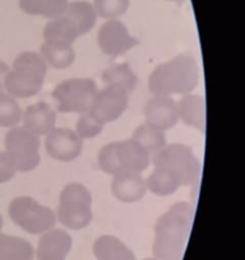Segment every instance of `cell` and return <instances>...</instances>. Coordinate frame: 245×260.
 Here are the masks:
<instances>
[{
    "label": "cell",
    "mask_w": 245,
    "mask_h": 260,
    "mask_svg": "<svg viewBox=\"0 0 245 260\" xmlns=\"http://www.w3.org/2000/svg\"><path fill=\"white\" fill-rule=\"evenodd\" d=\"M40 55L45 60L47 67L59 69V71L69 68L76 60V51H74L73 46H69V45L44 42L40 46Z\"/></svg>",
    "instance_id": "7402d4cb"
},
{
    "label": "cell",
    "mask_w": 245,
    "mask_h": 260,
    "mask_svg": "<svg viewBox=\"0 0 245 260\" xmlns=\"http://www.w3.org/2000/svg\"><path fill=\"white\" fill-rule=\"evenodd\" d=\"M19 8L28 16L56 18L63 16L69 0H18Z\"/></svg>",
    "instance_id": "cb8c5ba5"
},
{
    "label": "cell",
    "mask_w": 245,
    "mask_h": 260,
    "mask_svg": "<svg viewBox=\"0 0 245 260\" xmlns=\"http://www.w3.org/2000/svg\"><path fill=\"white\" fill-rule=\"evenodd\" d=\"M143 260H159V259H156V257H147V259H143Z\"/></svg>",
    "instance_id": "d590c367"
},
{
    "label": "cell",
    "mask_w": 245,
    "mask_h": 260,
    "mask_svg": "<svg viewBox=\"0 0 245 260\" xmlns=\"http://www.w3.org/2000/svg\"><path fill=\"white\" fill-rule=\"evenodd\" d=\"M8 214L14 224L31 235H42L54 229L56 214L31 197H17L9 203Z\"/></svg>",
    "instance_id": "5b68a950"
},
{
    "label": "cell",
    "mask_w": 245,
    "mask_h": 260,
    "mask_svg": "<svg viewBox=\"0 0 245 260\" xmlns=\"http://www.w3.org/2000/svg\"><path fill=\"white\" fill-rule=\"evenodd\" d=\"M22 115L23 110L21 109L17 100L8 93L0 92V126L9 129L18 126L22 121Z\"/></svg>",
    "instance_id": "4316f807"
},
{
    "label": "cell",
    "mask_w": 245,
    "mask_h": 260,
    "mask_svg": "<svg viewBox=\"0 0 245 260\" xmlns=\"http://www.w3.org/2000/svg\"><path fill=\"white\" fill-rule=\"evenodd\" d=\"M2 230H3V217L0 214V232H2Z\"/></svg>",
    "instance_id": "e575fe53"
},
{
    "label": "cell",
    "mask_w": 245,
    "mask_h": 260,
    "mask_svg": "<svg viewBox=\"0 0 245 260\" xmlns=\"http://www.w3.org/2000/svg\"><path fill=\"white\" fill-rule=\"evenodd\" d=\"M64 16L68 17L76 24L81 36L88 34L97 21V13L94 4L84 0H77L69 3L64 12Z\"/></svg>",
    "instance_id": "44dd1931"
},
{
    "label": "cell",
    "mask_w": 245,
    "mask_h": 260,
    "mask_svg": "<svg viewBox=\"0 0 245 260\" xmlns=\"http://www.w3.org/2000/svg\"><path fill=\"white\" fill-rule=\"evenodd\" d=\"M94 255L97 260H137L134 252L117 237L100 236L94 244Z\"/></svg>",
    "instance_id": "d6986e66"
},
{
    "label": "cell",
    "mask_w": 245,
    "mask_h": 260,
    "mask_svg": "<svg viewBox=\"0 0 245 260\" xmlns=\"http://www.w3.org/2000/svg\"><path fill=\"white\" fill-rule=\"evenodd\" d=\"M146 187L147 191H151L152 194L159 197H169L175 194L181 187V184L171 172L155 167L152 174L147 177Z\"/></svg>",
    "instance_id": "d4e9b609"
},
{
    "label": "cell",
    "mask_w": 245,
    "mask_h": 260,
    "mask_svg": "<svg viewBox=\"0 0 245 260\" xmlns=\"http://www.w3.org/2000/svg\"><path fill=\"white\" fill-rule=\"evenodd\" d=\"M111 192L121 203H137L147 192L146 180L138 172L121 170L112 175Z\"/></svg>",
    "instance_id": "5bb4252c"
},
{
    "label": "cell",
    "mask_w": 245,
    "mask_h": 260,
    "mask_svg": "<svg viewBox=\"0 0 245 260\" xmlns=\"http://www.w3.org/2000/svg\"><path fill=\"white\" fill-rule=\"evenodd\" d=\"M44 42L57 45H72L81 35L76 24L67 16H60L50 19L44 28Z\"/></svg>",
    "instance_id": "ac0fdd59"
},
{
    "label": "cell",
    "mask_w": 245,
    "mask_h": 260,
    "mask_svg": "<svg viewBox=\"0 0 245 260\" xmlns=\"http://www.w3.org/2000/svg\"><path fill=\"white\" fill-rule=\"evenodd\" d=\"M56 221L69 230L86 229L94 218L92 195L84 185L71 182L60 191Z\"/></svg>",
    "instance_id": "277c9868"
},
{
    "label": "cell",
    "mask_w": 245,
    "mask_h": 260,
    "mask_svg": "<svg viewBox=\"0 0 245 260\" xmlns=\"http://www.w3.org/2000/svg\"><path fill=\"white\" fill-rule=\"evenodd\" d=\"M99 91L91 78H71L60 82L52 91L57 110L63 114H84L89 111L95 94Z\"/></svg>",
    "instance_id": "8992f818"
},
{
    "label": "cell",
    "mask_w": 245,
    "mask_h": 260,
    "mask_svg": "<svg viewBox=\"0 0 245 260\" xmlns=\"http://www.w3.org/2000/svg\"><path fill=\"white\" fill-rule=\"evenodd\" d=\"M97 42L100 50L111 57L121 56L139 44L138 40L129 34L128 27L119 19H109L100 27Z\"/></svg>",
    "instance_id": "ba28073f"
},
{
    "label": "cell",
    "mask_w": 245,
    "mask_h": 260,
    "mask_svg": "<svg viewBox=\"0 0 245 260\" xmlns=\"http://www.w3.org/2000/svg\"><path fill=\"white\" fill-rule=\"evenodd\" d=\"M99 167L102 172L107 175H115L116 172L121 171L120 170L119 159H117V142L106 144L102 147L99 152Z\"/></svg>",
    "instance_id": "f1b7e54d"
},
{
    "label": "cell",
    "mask_w": 245,
    "mask_h": 260,
    "mask_svg": "<svg viewBox=\"0 0 245 260\" xmlns=\"http://www.w3.org/2000/svg\"><path fill=\"white\" fill-rule=\"evenodd\" d=\"M23 126L37 137L45 136L51 132L56 124V112L46 102H36L23 111Z\"/></svg>",
    "instance_id": "2e32d148"
},
{
    "label": "cell",
    "mask_w": 245,
    "mask_h": 260,
    "mask_svg": "<svg viewBox=\"0 0 245 260\" xmlns=\"http://www.w3.org/2000/svg\"><path fill=\"white\" fill-rule=\"evenodd\" d=\"M129 105V94L115 86H105L97 91L89 112L102 124L114 122L121 116Z\"/></svg>",
    "instance_id": "9c48e42d"
},
{
    "label": "cell",
    "mask_w": 245,
    "mask_h": 260,
    "mask_svg": "<svg viewBox=\"0 0 245 260\" xmlns=\"http://www.w3.org/2000/svg\"><path fill=\"white\" fill-rule=\"evenodd\" d=\"M45 148L55 161L72 162L81 156L83 139L68 127H54L46 136Z\"/></svg>",
    "instance_id": "30bf717a"
},
{
    "label": "cell",
    "mask_w": 245,
    "mask_h": 260,
    "mask_svg": "<svg viewBox=\"0 0 245 260\" xmlns=\"http://www.w3.org/2000/svg\"><path fill=\"white\" fill-rule=\"evenodd\" d=\"M6 152L13 159L17 171H34L41 161L40 156V137L22 126L8 130L4 139Z\"/></svg>",
    "instance_id": "52a82bcc"
},
{
    "label": "cell",
    "mask_w": 245,
    "mask_h": 260,
    "mask_svg": "<svg viewBox=\"0 0 245 260\" xmlns=\"http://www.w3.org/2000/svg\"><path fill=\"white\" fill-rule=\"evenodd\" d=\"M102 82L105 86H115L124 89L128 94L133 93L138 84V78L133 69L126 62L109 67L102 73Z\"/></svg>",
    "instance_id": "603a6c76"
},
{
    "label": "cell",
    "mask_w": 245,
    "mask_h": 260,
    "mask_svg": "<svg viewBox=\"0 0 245 260\" xmlns=\"http://www.w3.org/2000/svg\"><path fill=\"white\" fill-rule=\"evenodd\" d=\"M166 2H171V3H176V4H182L186 0H166Z\"/></svg>",
    "instance_id": "836d02e7"
},
{
    "label": "cell",
    "mask_w": 245,
    "mask_h": 260,
    "mask_svg": "<svg viewBox=\"0 0 245 260\" xmlns=\"http://www.w3.org/2000/svg\"><path fill=\"white\" fill-rule=\"evenodd\" d=\"M131 6V0H95L94 7L97 17L106 19H117L124 16Z\"/></svg>",
    "instance_id": "83f0119b"
},
{
    "label": "cell",
    "mask_w": 245,
    "mask_h": 260,
    "mask_svg": "<svg viewBox=\"0 0 245 260\" xmlns=\"http://www.w3.org/2000/svg\"><path fill=\"white\" fill-rule=\"evenodd\" d=\"M12 68L29 69V71L37 72V73H41L44 76H46L47 73V64L42 59L40 52L36 51H23L17 55Z\"/></svg>",
    "instance_id": "4dcf8cb0"
},
{
    "label": "cell",
    "mask_w": 245,
    "mask_h": 260,
    "mask_svg": "<svg viewBox=\"0 0 245 260\" xmlns=\"http://www.w3.org/2000/svg\"><path fill=\"white\" fill-rule=\"evenodd\" d=\"M196 209L188 202L174 204L160 216L155 226L152 245L154 256L159 260H181L191 235Z\"/></svg>",
    "instance_id": "6da1fadb"
},
{
    "label": "cell",
    "mask_w": 245,
    "mask_h": 260,
    "mask_svg": "<svg viewBox=\"0 0 245 260\" xmlns=\"http://www.w3.org/2000/svg\"><path fill=\"white\" fill-rule=\"evenodd\" d=\"M9 71H11V67L7 62L0 60V92L4 91V82H6Z\"/></svg>",
    "instance_id": "d6a6232c"
},
{
    "label": "cell",
    "mask_w": 245,
    "mask_h": 260,
    "mask_svg": "<svg viewBox=\"0 0 245 260\" xmlns=\"http://www.w3.org/2000/svg\"><path fill=\"white\" fill-rule=\"evenodd\" d=\"M73 240L62 229H51L41 235L35 250L37 260H67L72 250Z\"/></svg>",
    "instance_id": "7c38bea8"
},
{
    "label": "cell",
    "mask_w": 245,
    "mask_h": 260,
    "mask_svg": "<svg viewBox=\"0 0 245 260\" xmlns=\"http://www.w3.org/2000/svg\"><path fill=\"white\" fill-rule=\"evenodd\" d=\"M34 257L35 249L31 242L0 232V260H34Z\"/></svg>",
    "instance_id": "ffe728a7"
},
{
    "label": "cell",
    "mask_w": 245,
    "mask_h": 260,
    "mask_svg": "<svg viewBox=\"0 0 245 260\" xmlns=\"http://www.w3.org/2000/svg\"><path fill=\"white\" fill-rule=\"evenodd\" d=\"M151 162L155 167L171 172L181 186H196L201 179V161L187 144L174 143L165 146L159 152L151 154Z\"/></svg>",
    "instance_id": "3957f363"
},
{
    "label": "cell",
    "mask_w": 245,
    "mask_h": 260,
    "mask_svg": "<svg viewBox=\"0 0 245 260\" xmlns=\"http://www.w3.org/2000/svg\"><path fill=\"white\" fill-rule=\"evenodd\" d=\"M132 139L138 142V143L151 154L156 153L160 149L164 148L165 146H167L166 134H165L164 130H160L148 124L139 125V126L134 130Z\"/></svg>",
    "instance_id": "484cf974"
},
{
    "label": "cell",
    "mask_w": 245,
    "mask_h": 260,
    "mask_svg": "<svg viewBox=\"0 0 245 260\" xmlns=\"http://www.w3.org/2000/svg\"><path fill=\"white\" fill-rule=\"evenodd\" d=\"M179 120L188 126L206 133L207 127V105L206 99L201 94H184L176 102Z\"/></svg>",
    "instance_id": "9a60e30c"
},
{
    "label": "cell",
    "mask_w": 245,
    "mask_h": 260,
    "mask_svg": "<svg viewBox=\"0 0 245 260\" xmlns=\"http://www.w3.org/2000/svg\"><path fill=\"white\" fill-rule=\"evenodd\" d=\"M146 124L160 130H169L179 121L176 101L169 96H154L144 106Z\"/></svg>",
    "instance_id": "4fadbf2b"
},
{
    "label": "cell",
    "mask_w": 245,
    "mask_h": 260,
    "mask_svg": "<svg viewBox=\"0 0 245 260\" xmlns=\"http://www.w3.org/2000/svg\"><path fill=\"white\" fill-rule=\"evenodd\" d=\"M105 125L96 119L89 111L81 114L76 124V132L82 139H91L100 136Z\"/></svg>",
    "instance_id": "f546056e"
},
{
    "label": "cell",
    "mask_w": 245,
    "mask_h": 260,
    "mask_svg": "<svg viewBox=\"0 0 245 260\" xmlns=\"http://www.w3.org/2000/svg\"><path fill=\"white\" fill-rule=\"evenodd\" d=\"M44 74L24 68H12L4 82V91L13 99H28L44 87Z\"/></svg>",
    "instance_id": "8fae6325"
},
{
    "label": "cell",
    "mask_w": 245,
    "mask_h": 260,
    "mask_svg": "<svg viewBox=\"0 0 245 260\" xmlns=\"http://www.w3.org/2000/svg\"><path fill=\"white\" fill-rule=\"evenodd\" d=\"M199 67L196 59L179 55L157 65L148 78V89L154 96L192 93L199 84Z\"/></svg>",
    "instance_id": "7a4b0ae2"
},
{
    "label": "cell",
    "mask_w": 245,
    "mask_h": 260,
    "mask_svg": "<svg viewBox=\"0 0 245 260\" xmlns=\"http://www.w3.org/2000/svg\"><path fill=\"white\" fill-rule=\"evenodd\" d=\"M16 165L6 151L0 152V184L11 181L17 174Z\"/></svg>",
    "instance_id": "1f68e13d"
},
{
    "label": "cell",
    "mask_w": 245,
    "mask_h": 260,
    "mask_svg": "<svg viewBox=\"0 0 245 260\" xmlns=\"http://www.w3.org/2000/svg\"><path fill=\"white\" fill-rule=\"evenodd\" d=\"M117 159L120 170L142 174L151 164V153L131 138L117 142Z\"/></svg>",
    "instance_id": "e0dca14e"
}]
</instances>
